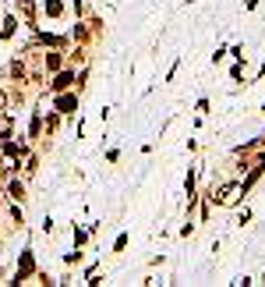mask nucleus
I'll return each mask as SVG.
<instances>
[{
  "mask_svg": "<svg viewBox=\"0 0 265 287\" xmlns=\"http://www.w3.org/2000/svg\"><path fill=\"white\" fill-rule=\"evenodd\" d=\"M237 195H241V185H226V188L219 192V202H223V206H230Z\"/></svg>",
  "mask_w": 265,
  "mask_h": 287,
  "instance_id": "obj_1",
  "label": "nucleus"
},
{
  "mask_svg": "<svg viewBox=\"0 0 265 287\" xmlns=\"http://www.w3.org/2000/svg\"><path fill=\"white\" fill-rule=\"evenodd\" d=\"M71 82H74V74H61V78H57V82H53V89H67V85H71Z\"/></svg>",
  "mask_w": 265,
  "mask_h": 287,
  "instance_id": "obj_2",
  "label": "nucleus"
},
{
  "mask_svg": "<svg viewBox=\"0 0 265 287\" xmlns=\"http://www.w3.org/2000/svg\"><path fill=\"white\" fill-rule=\"evenodd\" d=\"M4 103H7V96H4V92H0V110H4Z\"/></svg>",
  "mask_w": 265,
  "mask_h": 287,
  "instance_id": "obj_3",
  "label": "nucleus"
}]
</instances>
